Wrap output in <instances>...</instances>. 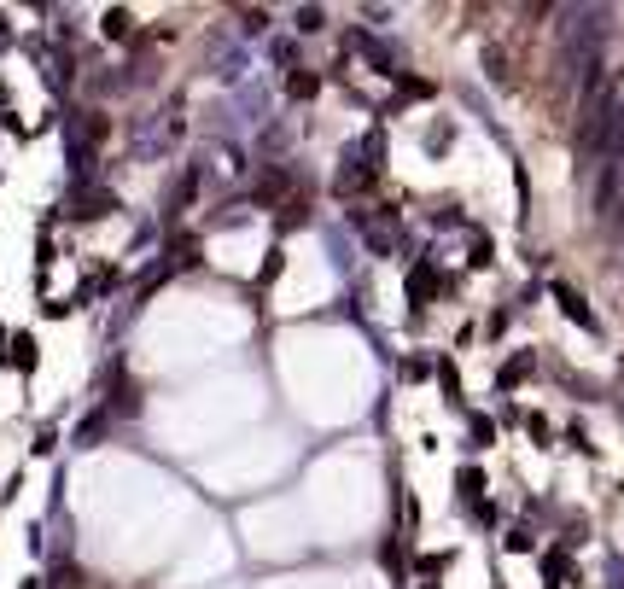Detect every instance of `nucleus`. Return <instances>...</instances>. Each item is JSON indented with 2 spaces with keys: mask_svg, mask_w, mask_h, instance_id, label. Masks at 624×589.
Here are the masks:
<instances>
[{
  "mask_svg": "<svg viewBox=\"0 0 624 589\" xmlns=\"http://www.w3.org/2000/svg\"><path fill=\"white\" fill-rule=\"evenodd\" d=\"M105 210H117V199H111V193H76V210H70V216H82V222H88V216H105Z\"/></svg>",
  "mask_w": 624,
  "mask_h": 589,
  "instance_id": "nucleus-1",
  "label": "nucleus"
},
{
  "mask_svg": "<svg viewBox=\"0 0 624 589\" xmlns=\"http://www.w3.org/2000/svg\"><path fill=\"white\" fill-rule=\"evenodd\" d=\"M6 362H18L24 374H30V368H35V339H30V333H18V339L6 345Z\"/></svg>",
  "mask_w": 624,
  "mask_h": 589,
  "instance_id": "nucleus-2",
  "label": "nucleus"
},
{
  "mask_svg": "<svg viewBox=\"0 0 624 589\" xmlns=\"http://www.w3.org/2000/svg\"><path fill=\"white\" fill-rule=\"evenodd\" d=\"M560 304H566V315H572V321H584V327H595V321H590V310H584V298H578L572 286H560Z\"/></svg>",
  "mask_w": 624,
  "mask_h": 589,
  "instance_id": "nucleus-3",
  "label": "nucleus"
},
{
  "mask_svg": "<svg viewBox=\"0 0 624 589\" xmlns=\"http://www.w3.org/2000/svg\"><path fill=\"white\" fill-rule=\"evenodd\" d=\"M105 35H111V41H123V35H129V12H123V6H117V12H105V24H100Z\"/></svg>",
  "mask_w": 624,
  "mask_h": 589,
  "instance_id": "nucleus-4",
  "label": "nucleus"
},
{
  "mask_svg": "<svg viewBox=\"0 0 624 589\" xmlns=\"http://www.w3.org/2000/svg\"><path fill=\"white\" fill-rule=\"evenodd\" d=\"M0 350H6V333H0Z\"/></svg>",
  "mask_w": 624,
  "mask_h": 589,
  "instance_id": "nucleus-5",
  "label": "nucleus"
}]
</instances>
